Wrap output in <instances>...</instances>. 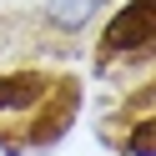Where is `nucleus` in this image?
<instances>
[{
	"label": "nucleus",
	"instance_id": "nucleus-1",
	"mask_svg": "<svg viewBox=\"0 0 156 156\" xmlns=\"http://www.w3.org/2000/svg\"><path fill=\"white\" fill-rule=\"evenodd\" d=\"M151 35H156V0H131L111 20L106 45H111V51H136V45H146Z\"/></svg>",
	"mask_w": 156,
	"mask_h": 156
},
{
	"label": "nucleus",
	"instance_id": "nucleus-2",
	"mask_svg": "<svg viewBox=\"0 0 156 156\" xmlns=\"http://www.w3.org/2000/svg\"><path fill=\"white\" fill-rule=\"evenodd\" d=\"M45 96V81L35 71H20V76H5L0 81V116H15V111H30L35 101Z\"/></svg>",
	"mask_w": 156,
	"mask_h": 156
},
{
	"label": "nucleus",
	"instance_id": "nucleus-3",
	"mask_svg": "<svg viewBox=\"0 0 156 156\" xmlns=\"http://www.w3.org/2000/svg\"><path fill=\"white\" fill-rule=\"evenodd\" d=\"M96 5H101V0H51V10H45V15H51L55 25H81Z\"/></svg>",
	"mask_w": 156,
	"mask_h": 156
},
{
	"label": "nucleus",
	"instance_id": "nucleus-4",
	"mask_svg": "<svg viewBox=\"0 0 156 156\" xmlns=\"http://www.w3.org/2000/svg\"><path fill=\"white\" fill-rule=\"evenodd\" d=\"M131 156H156V121H141L131 131Z\"/></svg>",
	"mask_w": 156,
	"mask_h": 156
}]
</instances>
